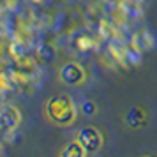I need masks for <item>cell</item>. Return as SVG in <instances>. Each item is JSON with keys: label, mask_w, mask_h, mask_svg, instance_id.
Instances as JSON below:
<instances>
[{"label": "cell", "mask_w": 157, "mask_h": 157, "mask_svg": "<svg viewBox=\"0 0 157 157\" xmlns=\"http://www.w3.org/2000/svg\"><path fill=\"white\" fill-rule=\"evenodd\" d=\"M44 111H46L48 120L57 124V125H71L76 120V115H78L74 101L67 94H58V95L50 97Z\"/></svg>", "instance_id": "cell-1"}, {"label": "cell", "mask_w": 157, "mask_h": 157, "mask_svg": "<svg viewBox=\"0 0 157 157\" xmlns=\"http://www.w3.org/2000/svg\"><path fill=\"white\" fill-rule=\"evenodd\" d=\"M76 140L81 143V147L85 148L86 154H95L102 147V141H104L101 131L97 127H92V125L81 129L78 132V136H76Z\"/></svg>", "instance_id": "cell-2"}, {"label": "cell", "mask_w": 157, "mask_h": 157, "mask_svg": "<svg viewBox=\"0 0 157 157\" xmlns=\"http://www.w3.org/2000/svg\"><path fill=\"white\" fill-rule=\"evenodd\" d=\"M58 76L65 85H79L85 81V69L76 62H67L60 67Z\"/></svg>", "instance_id": "cell-3"}, {"label": "cell", "mask_w": 157, "mask_h": 157, "mask_svg": "<svg viewBox=\"0 0 157 157\" xmlns=\"http://www.w3.org/2000/svg\"><path fill=\"white\" fill-rule=\"evenodd\" d=\"M20 120H21V113L14 106H7L0 111V129L2 131H13V129H16Z\"/></svg>", "instance_id": "cell-4"}, {"label": "cell", "mask_w": 157, "mask_h": 157, "mask_svg": "<svg viewBox=\"0 0 157 157\" xmlns=\"http://www.w3.org/2000/svg\"><path fill=\"white\" fill-rule=\"evenodd\" d=\"M125 124L131 129H140L141 125L147 124V111L141 106H132L125 113Z\"/></svg>", "instance_id": "cell-5"}, {"label": "cell", "mask_w": 157, "mask_h": 157, "mask_svg": "<svg viewBox=\"0 0 157 157\" xmlns=\"http://www.w3.org/2000/svg\"><path fill=\"white\" fill-rule=\"evenodd\" d=\"M60 155L62 157H83V155H86V152H85V148L81 147V143L76 140V141L69 143L67 147H64L62 152H60Z\"/></svg>", "instance_id": "cell-6"}, {"label": "cell", "mask_w": 157, "mask_h": 157, "mask_svg": "<svg viewBox=\"0 0 157 157\" xmlns=\"http://www.w3.org/2000/svg\"><path fill=\"white\" fill-rule=\"evenodd\" d=\"M79 109H81V113L85 115V117H92V115L95 113L97 106H95V102H94V101H83V102H81V106H79Z\"/></svg>", "instance_id": "cell-7"}]
</instances>
